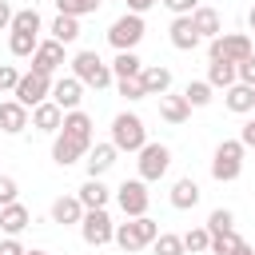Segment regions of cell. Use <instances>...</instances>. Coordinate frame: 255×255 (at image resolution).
<instances>
[{"mask_svg":"<svg viewBox=\"0 0 255 255\" xmlns=\"http://www.w3.org/2000/svg\"><path fill=\"white\" fill-rule=\"evenodd\" d=\"M155 235H159V223H155V219H147V215H139V219H128V223H116L112 243H116L124 255H135V251L151 247V243H155Z\"/></svg>","mask_w":255,"mask_h":255,"instance_id":"cell-1","label":"cell"},{"mask_svg":"<svg viewBox=\"0 0 255 255\" xmlns=\"http://www.w3.org/2000/svg\"><path fill=\"white\" fill-rule=\"evenodd\" d=\"M116 151H139L143 143H147V128H143V120L135 116V112H120L116 120H112V139H108Z\"/></svg>","mask_w":255,"mask_h":255,"instance_id":"cell-2","label":"cell"},{"mask_svg":"<svg viewBox=\"0 0 255 255\" xmlns=\"http://www.w3.org/2000/svg\"><path fill=\"white\" fill-rule=\"evenodd\" d=\"M243 143L239 139H223L219 147H215V155H211V179L215 183H235L239 179V171H243Z\"/></svg>","mask_w":255,"mask_h":255,"instance_id":"cell-3","label":"cell"},{"mask_svg":"<svg viewBox=\"0 0 255 255\" xmlns=\"http://www.w3.org/2000/svg\"><path fill=\"white\" fill-rule=\"evenodd\" d=\"M68 64H72V76H76L84 88H96V92H100V88L112 84V68L100 60V52H76Z\"/></svg>","mask_w":255,"mask_h":255,"instance_id":"cell-4","label":"cell"},{"mask_svg":"<svg viewBox=\"0 0 255 255\" xmlns=\"http://www.w3.org/2000/svg\"><path fill=\"white\" fill-rule=\"evenodd\" d=\"M207 56L211 60H227V64H243L247 56H255V48H251V36L247 32H219L207 44Z\"/></svg>","mask_w":255,"mask_h":255,"instance_id":"cell-5","label":"cell"},{"mask_svg":"<svg viewBox=\"0 0 255 255\" xmlns=\"http://www.w3.org/2000/svg\"><path fill=\"white\" fill-rule=\"evenodd\" d=\"M143 16H135V12H124L112 28H108V44L116 48V52H135V44L143 40Z\"/></svg>","mask_w":255,"mask_h":255,"instance_id":"cell-6","label":"cell"},{"mask_svg":"<svg viewBox=\"0 0 255 255\" xmlns=\"http://www.w3.org/2000/svg\"><path fill=\"white\" fill-rule=\"evenodd\" d=\"M135 155H139L135 163H139V179H143V183L163 179L167 167H171V147H167V143H143Z\"/></svg>","mask_w":255,"mask_h":255,"instance_id":"cell-7","label":"cell"},{"mask_svg":"<svg viewBox=\"0 0 255 255\" xmlns=\"http://www.w3.org/2000/svg\"><path fill=\"white\" fill-rule=\"evenodd\" d=\"M116 203H120V211H124L128 219H139V215H147V203H151V195H147V183H143V179H124V183L116 187Z\"/></svg>","mask_w":255,"mask_h":255,"instance_id":"cell-8","label":"cell"},{"mask_svg":"<svg viewBox=\"0 0 255 255\" xmlns=\"http://www.w3.org/2000/svg\"><path fill=\"white\" fill-rule=\"evenodd\" d=\"M80 235H84V243H88V247H104V243H112V235H116V223H112L108 207L84 211V219H80Z\"/></svg>","mask_w":255,"mask_h":255,"instance_id":"cell-9","label":"cell"},{"mask_svg":"<svg viewBox=\"0 0 255 255\" xmlns=\"http://www.w3.org/2000/svg\"><path fill=\"white\" fill-rule=\"evenodd\" d=\"M52 96V76H40V72H24L20 84H16V104L24 108H36Z\"/></svg>","mask_w":255,"mask_h":255,"instance_id":"cell-10","label":"cell"},{"mask_svg":"<svg viewBox=\"0 0 255 255\" xmlns=\"http://www.w3.org/2000/svg\"><path fill=\"white\" fill-rule=\"evenodd\" d=\"M60 64H68L64 44H56V40H40L36 52H32V72H40V76H56Z\"/></svg>","mask_w":255,"mask_h":255,"instance_id":"cell-11","label":"cell"},{"mask_svg":"<svg viewBox=\"0 0 255 255\" xmlns=\"http://www.w3.org/2000/svg\"><path fill=\"white\" fill-rule=\"evenodd\" d=\"M60 112H76L80 108V100H84V84L76 80V76H60L56 84H52V96H48Z\"/></svg>","mask_w":255,"mask_h":255,"instance_id":"cell-12","label":"cell"},{"mask_svg":"<svg viewBox=\"0 0 255 255\" xmlns=\"http://www.w3.org/2000/svg\"><path fill=\"white\" fill-rule=\"evenodd\" d=\"M92 128H96V124H92V116H88V112H80V108H76V112H64L60 131H64L68 139H76L80 147H88V151H92Z\"/></svg>","mask_w":255,"mask_h":255,"instance_id":"cell-13","label":"cell"},{"mask_svg":"<svg viewBox=\"0 0 255 255\" xmlns=\"http://www.w3.org/2000/svg\"><path fill=\"white\" fill-rule=\"evenodd\" d=\"M139 88H143V96H167V88H171V68H163V64H143Z\"/></svg>","mask_w":255,"mask_h":255,"instance_id":"cell-14","label":"cell"},{"mask_svg":"<svg viewBox=\"0 0 255 255\" xmlns=\"http://www.w3.org/2000/svg\"><path fill=\"white\" fill-rule=\"evenodd\" d=\"M24 128H28V108L16 104V100H0V131L20 135Z\"/></svg>","mask_w":255,"mask_h":255,"instance_id":"cell-15","label":"cell"},{"mask_svg":"<svg viewBox=\"0 0 255 255\" xmlns=\"http://www.w3.org/2000/svg\"><path fill=\"white\" fill-rule=\"evenodd\" d=\"M167 36H171V44H175L179 52H195V48H199V32L191 28V16H175L171 28H167Z\"/></svg>","mask_w":255,"mask_h":255,"instance_id":"cell-16","label":"cell"},{"mask_svg":"<svg viewBox=\"0 0 255 255\" xmlns=\"http://www.w3.org/2000/svg\"><path fill=\"white\" fill-rule=\"evenodd\" d=\"M28 223H32V211H28L24 203H8V207H0V231H4V235L16 239Z\"/></svg>","mask_w":255,"mask_h":255,"instance_id":"cell-17","label":"cell"},{"mask_svg":"<svg viewBox=\"0 0 255 255\" xmlns=\"http://www.w3.org/2000/svg\"><path fill=\"white\" fill-rule=\"evenodd\" d=\"M191 28L199 32V40H215V36L223 32V20H219L215 8H203V4H199V8L191 12Z\"/></svg>","mask_w":255,"mask_h":255,"instance_id":"cell-18","label":"cell"},{"mask_svg":"<svg viewBox=\"0 0 255 255\" xmlns=\"http://www.w3.org/2000/svg\"><path fill=\"white\" fill-rule=\"evenodd\" d=\"M223 104H227V112L247 116V112H255V88H247V84H231V88L223 92Z\"/></svg>","mask_w":255,"mask_h":255,"instance_id":"cell-19","label":"cell"},{"mask_svg":"<svg viewBox=\"0 0 255 255\" xmlns=\"http://www.w3.org/2000/svg\"><path fill=\"white\" fill-rule=\"evenodd\" d=\"M60 124H64V112H60L52 100H44V104H36V108H32V128H40V131L56 135V131H60Z\"/></svg>","mask_w":255,"mask_h":255,"instance_id":"cell-20","label":"cell"},{"mask_svg":"<svg viewBox=\"0 0 255 255\" xmlns=\"http://www.w3.org/2000/svg\"><path fill=\"white\" fill-rule=\"evenodd\" d=\"M88 155V147H80L76 139H68L64 131H56V139H52V159L60 163V167H72L76 159H84Z\"/></svg>","mask_w":255,"mask_h":255,"instance_id":"cell-21","label":"cell"},{"mask_svg":"<svg viewBox=\"0 0 255 255\" xmlns=\"http://www.w3.org/2000/svg\"><path fill=\"white\" fill-rule=\"evenodd\" d=\"M116 155H120V151H116L112 143H96V147L88 151V159H84V163H88V179H100L104 171H112Z\"/></svg>","mask_w":255,"mask_h":255,"instance_id":"cell-22","label":"cell"},{"mask_svg":"<svg viewBox=\"0 0 255 255\" xmlns=\"http://www.w3.org/2000/svg\"><path fill=\"white\" fill-rule=\"evenodd\" d=\"M195 203H199V183H195L191 175L175 179V183H171V207H175V211H191Z\"/></svg>","mask_w":255,"mask_h":255,"instance_id":"cell-23","label":"cell"},{"mask_svg":"<svg viewBox=\"0 0 255 255\" xmlns=\"http://www.w3.org/2000/svg\"><path fill=\"white\" fill-rule=\"evenodd\" d=\"M80 219H84V207H80V199L76 195H60L56 203H52V223H60V227H80Z\"/></svg>","mask_w":255,"mask_h":255,"instance_id":"cell-24","label":"cell"},{"mask_svg":"<svg viewBox=\"0 0 255 255\" xmlns=\"http://www.w3.org/2000/svg\"><path fill=\"white\" fill-rule=\"evenodd\" d=\"M76 199H80V207H84V211H96V207H108L112 191L104 187V179H88V183L80 187V195H76Z\"/></svg>","mask_w":255,"mask_h":255,"instance_id":"cell-25","label":"cell"},{"mask_svg":"<svg viewBox=\"0 0 255 255\" xmlns=\"http://www.w3.org/2000/svg\"><path fill=\"white\" fill-rule=\"evenodd\" d=\"M108 68H112V80H135V76L143 72V60H139L135 52H116V60H112Z\"/></svg>","mask_w":255,"mask_h":255,"instance_id":"cell-26","label":"cell"},{"mask_svg":"<svg viewBox=\"0 0 255 255\" xmlns=\"http://www.w3.org/2000/svg\"><path fill=\"white\" fill-rule=\"evenodd\" d=\"M159 116H163L167 124H187L191 108H187L183 96H159Z\"/></svg>","mask_w":255,"mask_h":255,"instance_id":"cell-27","label":"cell"},{"mask_svg":"<svg viewBox=\"0 0 255 255\" xmlns=\"http://www.w3.org/2000/svg\"><path fill=\"white\" fill-rule=\"evenodd\" d=\"M52 40L64 44V48L76 44V40H80V20H76V16H56V20H52Z\"/></svg>","mask_w":255,"mask_h":255,"instance_id":"cell-28","label":"cell"},{"mask_svg":"<svg viewBox=\"0 0 255 255\" xmlns=\"http://www.w3.org/2000/svg\"><path fill=\"white\" fill-rule=\"evenodd\" d=\"M207 84H211V88H223V92H227L231 84H239V80H235V64L211 60V64H207Z\"/></svg>","mask_w":255,"mask_h":255,"instance_id":"cell-29","label":"cell"},{"mask_svg":"<svg viewBox=\"0 0 255 255\" xmlns=\"http://www.w3.org/2000/svg\"><path fill=\"white\" fill-rule=\"evenodd\" d=\"M44 24H40V12L36 8H20V12H12V28L8 32H28V36H36Z\"/></svg>","mask_w":255,"mask_h":255,"instance_id":"cell-30","label":"cell"},{"mask_svg":"<svg viewBox=\"0 0 255 255\" xmlns=\"http://www.w3.org/2000/svg\"><path fill=\"white\" fill-rule=\"evenodd\" d=\"M211 92H215V88H211L207 80H191V84L183 88V100H187V108H207V104H211Z\"/></svg>","mask_w":255,"mask_h":255,"instance_id":"cell-31","label":"cell"},{"mask_svg":"<svg viewBox=\"0 0 255 255\" xmlns=\"http://www.w3.org/2000/svg\"><path fill=\"white\" fill-rule=\"evenodd\" d=\"M36 44H40V36H28V32H12V36H8V52H12L16 60L32 56V52H36Z\"/></svg>","mask_w":255,"mask_h":255,"instance_id":"cell-32","label":"cell"},{"mask_svg":"<svg viewBox=\"0 0 255 255\" xmlns=\"http://www.w3.org/2000/svg\"><path fill=\"white\" fill-rule=\"evenodd\" d=\"M207 235H223V231H235V215L227 211V207H215L211 215H207Z\"/></svg>","mask_w":255,"mask_h":255,"instance_id":"cell-33","label":"cell"},{"mask_svg":"<svg viewBox=\"0 0 255 255\" xmlns=\"http://www.w3.org/2000/svg\"><path fill=\"white\" fill-rule=\"evenodd\" d=\"M151 251L155 255H187L183 251V235H171V231H159L155 243H151Z\"/></svg>","mask_w":255,"mask_h":255,"instance_id":"cell-34","label":"cell"},{"mask_svg":"<svg viewBox=\"0 0 255 255\" xmlns=\"http://www.w3.org/2000/svg\"><path fill=\"white\" fill-rule=\"evenodd\" d=\"M104 0H56V8H60V16H92L96 8H100Z\"/></svg>","mask_w":255,"mask_h":255,"instance_id":"cell-35","label":"cell"},{"mask_svg":"<svg viewBox=\"0 0 255 255\" xmlns=\"http://www.w3.org/2000/svg\"><path fill=\"white\" fill-rule=\"evenodd\" d=\"M207 247H211V235H207V227H191V231L183 235V251L199 255V251H207Z\"/></svg>","mask_w":255,"mask_h":255,"instance_id":"cell-36","label":"cell"},{"mask_svg":"<svg viewBox=\"0 0 255 255\" xmlns=\"http://www.w3.org/2000/svg\"><path fill=\"white\" fill-rule=\"evenodd\" d=\"M239 243H243V239H239L235 231H223V235H211V247H207V251H211V255H231Z\"/></svg>","mask_w":255,"mask_h":255,"instance_id":"cell-37","label":"cell"},{"mask_svg":"<svg viewBox=\"0 0 255 255\" xmlns=\"http://www.w3.org/2000/svg\"><path fill=\"white\" fill-rule=\"evenodd\" d=\"M20 76H24V72H16L12 64H0V92H16Z\"/></svg>","mask_w":255,"mask_h":255,"instance_id":"cell-38","label":"cell"},{"mask_svg":"<svg viewBox=\"0 0 255 255\" xmlns=\"http://www.w3.org/2000/svg\"><path fill=\"white\" fill-rule=\"evenodd\" d=\"M235 80L247 84V88H255V56H247L243 64H235Z\"/></svg>","mask_w":255,"mask_h":255,"instance_id":"cell-39","label":"cell"},{"mask_svg":"<svg viewBox=\"0 0 255 255\" xmlns=\"http://www.w3.org/2000/svg\"><path fill=\"white\" fill-rule=\"evenodd\" d=\"M159 4H163L171 16H191V12L199 8V0H159Z\"/></svg>","mask_w":255,"mask_h":255,"instance_id":"cell-40","label":"cell"},{"mask_svg":"<svg viewBox=\"0 0 255 255\" xmlns=\"http://www.w3.org/2000/svg\"><path fill=\"white\" fill-rule=\"evenodd\" d=\"M16 179L12 175H0V207H8V203H16Z\"/></svg>","mask_w":255,"mask_h":255,"instance_id":"cell-41","label":"cell"},{"mask_svg":"<svg viewBox=\"0 0 255 255\" xmlns=\"http://www.w3.org/2000/svg\"><path fill=\"white\" fill-rule=\"evenodd\" d=\"M120 84V96L124 100H143V88H139V76L135 80H116Z\"/></svg>","mask_w":255,"mask_h":255,"instance_id":"cell-42","label":"cell"},{"mask_svg":"<svg viewBox=\"0 0 255 255\" xmlns=\"http://www.w3.org/2000/svg\"><path fill=\"white\" fill-rule=\"evenodd\" d=\"M0 255H24V247H20V239H12V235H4V239H0Z\"/></svg>","mask_w":255,"mask_h":255,"instance_id":"cell-43","label":"cell"},{"mask_svg":"<svg viewBox=\"0 0 255 255\" xmlns=\"http://www.w3.org/2000/svg\"><path fill=\"white\" fill-rule=\"evenodd\" d=\"M239 143H243V147H255V116L243 124V131H239Z\"/></svg>","mask_w":255,"mask_h":255,"instance_id":"cell-44","label":"cell"},{"mask_svg":"<svg viewBox=\"0 0 255 255\" xmlns=\"http://www.w3.org/2000/svg\"><path fill=\"white\" fill-rule=\"evenodd\" d=\"M151 4H159V0H128V12H135V16H143Z\"/></svg>","mask_w":255,"mask_h":255,"instance_id":"cell-45","label":"cell"},{"mask_svg":"<svg viewBox=\"0 0 255 255\" xmlns=\"http://www.w3.org/2000/svg\"><path fill=\"white\" fill-rule=\"evenodd\" d=\"M12 12H16V8H12L8 0H0V28H12Z\"/></svg>","mask_w":255,"mask_h":255,"instance_id":"cell-46","label":"cell"},{"mask_svg":"<svg viewBox=\"0 0 255 255\" xmlns=\"http://www.w3.org/2000/svg\"><path fill=\"white\" fill-rule=\"evenodd\" d=\"M231 255H255V251H251V243H247V239H243V243H239V247H235V251H231Z\"/></svg>","mask_w":255,"mask_h":255,"instance_id":"cell-47","label":"cell"},{"mask_svg":"<svg viewBox=\"0 0 255 255\" xmlns=\"http://www.w3.org/2000/svg\"><path fill=\"white\" fill-rule=\"evenodd\" d=\"M247 24H251V32H255V8H251V16H247Z\"/></svg>","mask_w":255,"mask_h":255,"instance_id":"cell-48","label":"cell"},{"mask_svg":"<svg viewBox=\"0 0 255 255\" xmlns=\"http://www.w3.org/2000/svg\"><path fill=\"white\" fill-rule=\"evenodd\" d=\"M24 255H48V251H24Z\"/></svg>","mask_w":255,"mask_h":255,"instance_id":"cell-49","label":"cell"}]
</instances>
